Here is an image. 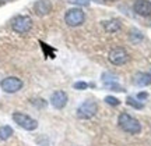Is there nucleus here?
<instances>
[{
  "label": "nucleus",
  "mask_w": 151,
  "mask_h": 146,
  "mask_svg": "<svg viewBox=\"0 0 151 146\" xmlns=\"http://www.w3.org/2000/svg\"><path fill=\"white\" fill-rule=\"evenodd\" d=\"M14 134V131L9 125H3L0 127V141H7L9 138H11Z\"/></svg>",
  "instance_id": "obj_13"
},
{
  "label": "nucleus",
  "mask_w": 151,
  "mask_h": 146,
  "mask_svg": "<svg viewBox=\"0 0 151 146\" xmlns=\"http://www.w3.org/2000/svg\"><path fill=\"white\" fill-rule=\"evenodd\" d=\"M126 103H127V106H132V107L139 108V110L144 107V104L141 102H139L137 99H134V97H127V99H126Z\"/></svg>",
  "instance_id": "obj_15"
},
{
  "label": "nucleus",
  "mask_w": 151,
  "mask_h": 146,
  "mask_svg": "<svg viewBox=\"0 0 151 146\" xmlns=\"http://www.w3.org/2000/svg\"><path fill=\"white\" fill-rule=\"evenodd\" d=\"M65 21L69 27H80L86 21V14L81 9H70L66 13Z\"/></svg>",
  "instance_id": "obj_4"
},
{
  "label": "nucleus",
  "mask_w": 151,
  "mask_h": 146,
  "mask_svg": "<svg viewBox=\"0 0 151 146\" xmlns=\"http://www.w3.org/2000/svg\"><path fill=\"white\" fill-rule=\"evenodd\" d=\"M105 102L108 103V104H111V106H119V99H116V97L113 96H106L105 97Z\"/></svg>",
  "instance_id": "obj_17"
},
{
  "label": "nucleus",
  "mask_w": 151,
  "mask_h": 146,
  "mask_svg": "<svg viewBox=\"0 0 151 146\" xmlns=\"http://www.w3.org/2000/svg\"><path fill=\"white\" fill-rule=\"evenodd\" d=\"M105 1H116V0H105Z\"/></svg>",
  "instance_id": "obj_21"
},
{
  "label": "nucleus",
  "mask_w": 151,
  "mask_h": 146,
  "mask_svg": "<svg viewBox=\"0 0 151 146\" xmlns=\"http://www.w3.org/2000/svg\"><path fill=\"white\" fill-rule=\"evenodd\" d=\"M129 36H130V40L133 43H139L140 40H143V33L139 31V29H132L129 32Z\"/></svg>",
  "instance_id": "obj_14"
},
{
  "label": "nucleus",
  "mask_w": 151,
  "mask_h": 146,
  "mask_svg": "<svg viewBox=\"0 0 151 146\" xmlns=\"http://www.w3.org/2000/svg\"><path fill=\"white\" fill-rule=\"evenodd\" d=\"M104 28H105V31L109 33H115L118 32L119 29L122 28V24L119 20H109V21H104Z\"/></svg>",
  "instance_id": "obj_12"
},
{
  "label": "nucleus",
  "mask_w": 151,
  "mask_h": 146,
  "mask_svg": "<svg viewBox=\"0 0 151 146\" xmlns=\"http://www.w3.org/2000/svg\"><path fill=\"white\" fill-rule=\"evenodd\" d=\"M97 110H98L97 102L86 100V102L81 103L78 106V108H77V117L81 120H90L97 114Z\"/></svg>",
  "instance_id": "obj_2"
},
{
  "label": "nucleus",
  "mask_w": 151,
  "mask_h": 146,
  "mask_svg": "<svg viewBox=\"0 0 151 146\" xmlns=\"http://www.w3.org/2000/svg\"><path fill=\"white\" fill-rule=\"evenodd\" d=\"M147 96H148V95H147L146 92H140L139 95H137V99H140V100H141V99H146Z\"/></svg>",
  "instance_id": "obj_20"
},
{
  "label": "nucleus",
  "mask_w": 151,
  "mask_h": 146,
  "mask_svg": "<svg viewBox=\"0 0 151 146\" xmlns=\"http://www.w3.org/2000/svg\"><path fill=\"white\" fill-rule=\"evenodd\" d=\"M118 124L124 132L132 134V135H137L141 132V124L139 123V120L127 113H122L119 116Z\"/></svg>",
  "instance_id": "obj_1"
},
{
  "label": "nucleus",
  "mask_w": 151,
  "mask_h": 146,
  "mask_svg": "<svg viewBox=\"0 0 151 146\" xmlns=\"http://www.w3.org/2000/svg\"><path fill=\"white\" fill-rule=\"evenodd\" d=\"M88 88V84L87 82H83V81H78L74 84V89H77V91H84V89H87Z\"/></svg>",
  "instance_id": "obj_18"
},
{
  "label": "nucleus",
  "mask_w": 151,
  "mask_h": 146,
  "mask_svg": "<svg viewBox=\"0 0 151 146\" xmlns=\"http://www.w3.org/2000/svg\"><path fill=\"white\" fill-rule=\"evenodd\" d=\"M67 100H69V97H67V93L63 92V91H56V92L52 95L50 97V103H52V106L55 108H63L67 104Z\"/></svg>",
  "instance_id": "obj_9"
},
{
  "label": "nucleus",
  "mask_w": 151,
  "mask_h": 146,
  "mask_svg": "<svg viewBox=\"0 0 151 146\" xmlns=\"http://www.w3.org/2000/svg\"><path fill=\"white\" fill-rule=\"evenodd\" d=\"M133 10L136 14L141 17H148L151 16V1L148 0H136L133 4Z\"/></svg>",
  "instance_id": "obj_8"
},
{
  "label": "nucleus",
  "mask_w": 151,
  "mask_h": 146,
  "mask_svg": "<svg viewBox=\"0 0 151 146\" xmlns=\"http://www.w3.org/2000/svg\"><path fill=\"white\" fill-rule=\"evenodd\" d=\"M34 11L39 17L48 16L49 13L52 11V3L49 0H38L37 3L34 4Z\"/></svg>",
  "instance_id": "obj_10"
},
{
  "label": "nucleus",
  "mask_w": 151,
  "mask_h": 146,
  "mask_svg": "<svg viewBox=\"0 0 151 146\" xmlns=\"http://www.w3.org/2000/svg\"><path fill=\"white\" fill-rule=\"evenodd\" d=\"M0 86L6 93H16L22 88V81L17 77H7L0 82Z\"/></svg>",
  "instance_id": "obj_7"
},
{
  "label": "nucleus",
  "mask_w": 151,
  "mask_h": 146,
  "mask_svg": "<svg viewBox=\"0 0 151 146\" xmlns=\"http://www.w3.org/2000/svg\"><path fill=\"white\" fill-rule=\"evenodd\" d=\"M13 120H14V123H17L21 128H24L27 131H34L38 128L37 120H34L32 117H29V116H27L24 113H18V111L14 113L13 114Z\"/></svg>",
  "instance_id": "obj_5"
},
{
  "label": "nucleus",
  "mask_w": 151,
  "mask_h": 146,
  "mask_svg": "<svg viewBox=\"0 0 151 146\" xmlns=\"http://www.w3.org/2000/svg\"><path fill=\"white\" fill-rule=\"evenodd\" d=\"M70 3L77 6H88L90 4V0H70Z\"/></svg>",
  "instance_id": "obj_19"
},
{
  "label": "nucleus",
  "mask_w": 151,
  "mask_h": 146,
  "mask_svg": "<svg viewBox=\"0 0 151 146\" xmlns=\"http://www.w3.org/2000/svg\"><path fill=\"white\" fill-rule=\"evenodd\" d=\"M109 61L112 63L113 65H123L129 61L130 56L129 53L126 52V49L123 47H113L108 54Z\"/></svg>",
  "instance_id": "obj_6"
},
{
  "label": "nucleus",
  "mask_w": 151,
  "mask_h": 146,
  "mask_svg": "<svg viewBox=\"0 0 151 146\" xmlns=\"http://www.w3.org/2000/svg\"><path fill=\"white\" fill-rule=\"evenodd\" d=\"M133 84L137 86L151 85V72H137L133 78Z\"/></svg>",
  "instance_id": "obj_11"
},
{
  "label": "nucleus",
  "mask_w": 151,
  "mask_h": 146,
  "mask_svg": "<svg viewBox=\"0 0 151 146\" xmlns=\"http://www.w3.org/2000/svg\"><path fill=\"white\" fill-rule=\"evenodd\" d=\"M105 85V88H108V89H111V91H116V92H124V88L120 86L116 81L113 82H108V84H104Z\"/></svg>",
  "instance_id": "obj_16"
},
{
  "label": "nucleus",
  "mask_w": 151,
  "mask_h": 146,
  "mask_svg": "<svg viewBox=\"0 0 151 146\" xmlns=\"http://www.w3.org/2000/svg\"><path fill=\"white\" fill-rule=\"evenodd\" d=\"M11 28L17 33H27L32 28V20L28 16H17L11 21Z\"/></svg>",
  "instance_id": "obj_3"
}]
</instances>
